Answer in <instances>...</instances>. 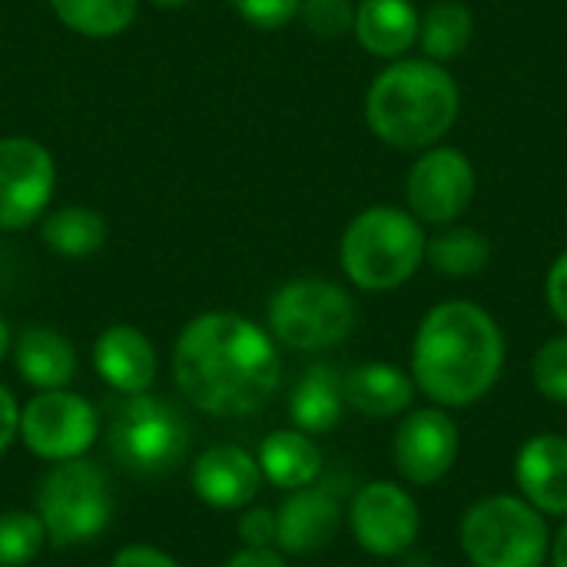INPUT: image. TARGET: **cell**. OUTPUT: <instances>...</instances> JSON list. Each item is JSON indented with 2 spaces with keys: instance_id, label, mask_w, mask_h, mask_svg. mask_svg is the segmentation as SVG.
I'll use <instances>...</instances> for the list:
<instances>
[{
  "instance_id": "obj_1",
  "label": "cell",
  "mask_w": 567,
  "mask_h": 567,
  "mask_svg": "<svg viewBox=\"0 0 567 567\" xmlns=\"http://www.w3.org/2000/svg\"><path fill=\"white\" fill-rule=\"evenodd\" d=\"M173 379L179 395L206 415H252L282 382L279 342L239 312H203L173 346Z\"/></svg>"
},
{
  "instance_id": "obj_2",
  "label": "cell",
  "mask_w": 567,
  "mask_h": 567,
  "mask_svg": "<svg viewBox=\"0 0 567 567\" xmlns=\"http://www.w3.org/2000/svg\"><path fill=\"white\" fill-rule=\"evenodd\" d=\"M508 359L498 319L472 299L432 306L412 339L415 389L449 412L478 405L502 379Z\"/></svg>"
},
{
  "instance_id": "obj_3",
  "label": "cell",
  "mask_w": 567,
  "mask_h": 567,
  "mask_svg": "<svg viewBox=\"0 0 567 567\" xmlns=\"http://www.w3.org/2000/svg\"><path fill=\"white\" fill-rule=\"evenodd\" d=\"M462 93L445 63L389 60L365 93V123L392 150H429L458 120Z\"/></svg>"
},
{
  "instance_id": "obj_4",
  "label": "cell",
  "mask_w": 567,
  "mask_h": 567,
  "mask_svg": "<svg viewBox=\"0 0 567 567\" xmlns=\"http://www.w3.org/2000/svg\"><path fill=\"white\" fill-rule=\"evenodd\" d=\"M425 229L402 206H369L342 233L339 262L362 292H392L425 262Z\"/></svg>"
},
{
  "instance_id": "obj_5",
  "label": "cell",
  "mask_w": 567,
  "mask_h": 567,
  "mask_svg": "<svg viewBox=\"0 0 567 567\" xmlns=\"http://www.w3.org/2000/svg\"><path fill=\"white\" fill-rule=\"evenodd\" d=\"M458 548L472 567H545L551 551L548 518L522 495H485L458 522Z\"/></svg>"
},
{
  "instance_id": "obj_6",
  "label": "cell",
  "mask_w": 567,
  "mask_h": 567,
  "mask_svg": "<svg viewBox=\"0 0 567 567\" xmlns=\"http://www.w3.org/2000/svg\"><path fill=\"white\" fill-rule=\"evenodd\" d=\"M33 512L53 548H80L96 542L113 522V495L106 472L90 458L56 462L40 478Z\"/></svg>"
},
{
  "instance_id": "obj_7",
  "label": "cell",
  "mask_w": 567,
  "mask_h": 567,
  "mask_svg": "<svg viewBox=\"0 0 567 567\" xmlns=\"http://www.w3.org/2000/svg\"><path fill=\"white\" fill-rule=\"evenodd\" d=\"M355 299L329 279H292L269 299V336L292 352H326L355 329Z\"/></svg>"
},
{
  "instance_id": "obj_8",
  "label": "cell",
  "mask_w": 567,
  "mask_h": 567,
  "mask_svg": "<svg viewBox=\"0 0 567 567\" xmlns=\"http://www.w3.org/2000/svg\"><path fill=\"white\" fill-rule=\"evenodd\" d=\"M110 452L136 475H166L189 452V422L183 412L150 392L130 395L110 419Z\"/></svg>"
},
{
  "instance_id": "obj_9",
  "label": "cell",
  "mask_w": 567,
  "mask_h": 567,
  "mask_svg": "<svg viewBox=\"0 0 567 567\" xmlns=\"http://www.w3.org/2000/svg\"><path fill=\"white\" fill-rule=\"evenodd\" d=\"M100 412L90 399L70 389L37 392L27 405H20V432L17 439L43 462H73L86 458V452L100 439Z\"/></svg>"
},
{
  "instance_id": "obj_10",
  "label": "cell",
  "mask_w": 567,
  "mask_h": 567,
  "mask_svg": "<svg viewBox=\"0 0 567 567\" xmlns=\"http://www.w3.org/2000/svg\"><path fill=\"white\" fill-rule=\"evenodd\" d=\"M346 525L365 555L392 561L415 548L422 535V512L405 482L375 478L349 498Z\"/></svg>"
},
{
  "instance_id": "obj_11",
  "label": "cell",
  "mask_w": 567,
  "mask_h": 567,
  "mask_svg": "<svg viewBox=\"0 0 567 567\" xmlns=\"http://www.w3.org/2000/svg\"><path fill=\"white\" fill-rule=\"evenodd\" d=\"M462 455V429L442 405L409 409L392 439V462L405 485L432 488L452 475Z\"/></svg>"
},
{
  "instance_id": "obj_12",
  "label": "cell",
  "mask_w": 567,
  "mask_h": 567,
  "mask_svg": "<svg viewBox=\"0 0 567 567\" xmlns=\"http://www.w3.org/2000/svg\"><path fill=\"white\" fill-rule=\"evenodd\" d=\"M475 166L455 146H429L412 163L405 179V203L409 213L425 226H452L475 199Z\"/></svg>"
},
{
  "instance_id": "obj_13",
  "label": "cell",
  "mask_w": 567,
  "mask_h": 567,
  "mask_svg": "<svg viewBox=\"0 0 567 567\" xmlns=\"http://www.w3.org/2000/svg\"><path fill=\"white\" fill-rule=\"evenodd\" d=\"M56 186L50 150L30 136L0 140V233H17L37 223Z\"/></svg>"
},
{
  "instance_id": "obj_14",
  "label": "cell",
  "mask_w": 567,
  "mask_h": 567,
  "mask_svg": "<svg viewBox=\"0 0 567 567\" xmlns=\"http://www.w3.org/2000/svg\"><path fill=\"white\" fill-rule=\"evenodd\" d=\"M346 522L342 498L329 485H306L289 492L286 502L276 508V548L282 555H316L329 548Z\"/></svg>"
},
{
  "instance_id": "obj_15",
  "label": "cell",
  "mask_w": 567,
  "mask_h": 567,
  "mask_svg": "<svg viewBox=\"0 0 567 567\" xmlns=\"http://www.w3.org/2000/svg\"><path fill=\"white\" fill-rule=\"evenodd\" d=\"M262 482L266 478L259 472L256 455L246 452L243 445H213L189 468L193 495L216 512L249 508L256 502Z\"/></svg>"
},
{
  "instance_id": "obj_16",
  "label": "cell",
  "mask_w": 567,
  "mask_h": 567,
  "mask_svg": "<svg viewBox=\"0 0 567 567\" xmlns=\"http://www.w3.org/2000/svg\"><path fill=\"white\" fill-rule=\"evenodd\" d=\"M518 495L545 518H567V435L538 432L515 455Z\"/></svg>"
},
{
  "instance_id": "obj_17",
  "label": "cell",
  "mask_w": 567,
  "mask_h": 567,
  "mask_svg": "<svg viewBox=\"0 0 567 567\" xmlns=\"http://www.w3.org/2000/svg\"><path fill=\"white\" fill-rule=\"evenodd\" d=\"M96 375L123 399L143 395L159 375V355L146 332L136 326H110L93 342Z\"/></svg>"
},
{
  "instance_id": "obj_18",
  "label": "cell",
  "mask_w": 567,
  "mask_h": 567,
  "mask_svg": "<svg viewBox=\"0 0 567 567\" xmlns=\"http://www.w3.org/2000/svg\"><path fill=\"white\" fill-rule=\"evenodd\" d=\"M342 392L346 405L365 419L385 422V419H402L419 389L412 382V372L392 365V362H362L352 372L342 375Z\"/></svg>"
},
{
  "instance_id": "obj_19",
  "label": "cell",
  "mask_w": 567,
  "mask_h": 567,
  "mask_svg": "<svg viewBox=\"0 0 567 567\" xmlns=\"http://www.w3.org/2000/svg\"><path fill=\"white\" fill-rule=\"evenodd\" d=\"M13 365L33 392L70 389L76 375V349L63 332L50 326H30L13 339Z\"/></svg>"
},
{
  "instance_id": "obj_20",
  "label": "cell",
  "mask_w": 567,
  "mask_h": 567,
  "mask_svg": "<svg viewBox=\"0 0 567 567\" xmlns=\"http://www.w3.org/2000/svg\"><path fill=\"white\" fill-rule=\"evenodd\" d=\"M422 13L412 0H362L355 7V40L379 60H402L419 43Z\"/></svg>"
},
{
  "instance_id": "obj_21",
  "label": "cell",
  "mask_w": 567,
  "mask_h": 567,
  "mask_svg": "<svg viewBox=\"0 0 567 567\" xmlns=\"http://www.w3.org/2000/svg\"><path fill=\"white\" fill-rule=\"evenodd\" d=\"M262 478L279 492H299L316 485L322 475V449L312 435L299 429H276L259 442L256 452Z\"/></svg>"
},
{
  "instance_id": "obj_22",
  "label": "cell",
  "mask_w": 567,
  "mask_h": 567,
  "mask_svg": "<svg viewBox=\"0 0 567 567\" xmlns=\"http://www.w3.org/2000/svg\"><path fill=\"white\" fill-rule=\"evenodd\" d=\"M346 392H342V375L326 365V362H316L309 365L292 395H289V419H292V429L306 432V435H329L332 429H339L342 415H346Z\"/></svg>"
},
{
  "instance_id": "obj_23",
  "label": "cell",
  "mask_w": 567,
  "mask_h": 567,
  "mask_svg": "<svg viewBox=\"0 0 567 567\" xmlns=\"http://www.w3.org/2000/svg\"><path fill=\"white\" fill-rule=\"evenodd\" d=\"M425 262L449 279L478 276L492 262V239L475 226H442L425 243Z\"/></svg>"
},
{
  "instance_id": "obj_24",
  "label": "cell",
  "mask_w": 567,
  "mask_h": 567,
  "mask_svg": "<svg viewBox=\"0 0 567 567\" xmlns=\"http://www.w3.org/2000/svg\"><path fill=\"white\" fill-rule=\"evenodd\" d=\"M475 37V17L458 0H439L422 13L419 23V47L435 63L458 60Z\"/></svg>"
},
{
  "instance_id": "obj_25",
  "label": "cell",
  "mask_w": 567,
  "mask_h": 567,
  "mask_svg": "<svg viewBox=\"0 0 567 567\" xmlns=\"http://www.w3.org/2000/svg\"><path fill=\"white\" fill-rule=\"evenodd\" d=\"M47 249L66 259H86L106 243V219L90 206H63L43 219Z\"/></svg>"
},
{
  "instance_id": "obj_26",
  "label": "cell",
  "mask_w": 567,
  "mask_h": 567,
  "mask_svg": "<svg viewBox=\"0 0 567 567\" xmlns=\"http://www.w3.org/2000/svg\"><path fill=\"white\" fill-rule=\"evenodd\" d=\"M140 0H50V10L80 37L106 40L123 33L136 20Z\"/></svg>"
},
{
  "instance_id": "obj_27",
  "label": "cell",
  "mask_w": 567,
  "mask_h": 567,
  "mask_svg": "<svg viewBox=\"0 0 567 567\" xmlns=\"http://www.w3.org/2000/svg\"><path fill=\"white\" fill-rule=\"evenodd\" d=\"M47 545V528L37 512H0V567H27Z\"/></svg>"
},
{
  "instance_id": "obj_28",
  "label": "cell",
  "mask_w": 567,
  "mask_h": 567,
  "mask_svg": "<svg viewBox=\"0 0 567 567\" xmlns=\"http://www.w3.org/2000/svg\"><path fill=\"white\" fill-rule=\"evenodd\" d=\"M535 392L555 405H567V332L548 339L532 359Z\"/></svg>"
},
{
  "instance_id": "obj_29",
  "label": "cell",
  "mask_w": 567,
  "mask_h": 567,
  "mask_svg": "<svg viewBox=\"0 0 567 567\" xmlns=\"http://www.w3.org/2000/svg\"><path fill=\"white\" fill-rule=\"evenodd\" d=\"M299 20L319 40H339V37L352 33L355 7H352V0H302Z\"/></svg>"
},
{
  "instance_id": "obj_30",
  "label": "cell",
  "mask_w": 567,
  "mask_h": 567,
  "mask_svg": "<svg viewBox=\"0 0 567 567\" xmlns=\"http://www.w3.org/2000/svg\"><path fill=\"white\" fill-rule=\"evenodd\" d=\"M229 3L246 23H252L259 30H279L299 17L302 0H229Z\"/></svg>"
},
{
  "instance_id": "obj_31",
  "label": "cell",
  "mask_w": 567,
  "mask_h": 567,
  "mask_svg": "<svg viewBox=\"0 0 567 567\" xmlns=\"http://www.w3.org/2000/svg\"><path fill=\"white\" fill-rule=\"evenodd\" d=\"M239 538L246 548H276V512L272 508H243Z\"/></svg>"
},
{
  "instance_id": "obj_32",
  "label": "cell",
  "mask_w": 567,
  "mask_h": 567,
  "mask_svg": "<svg viewBox=\"0 0 567 567\" xmlns=\"http://www.w3.org/2000/svg\"><path fill=\"white\" fill-rule=\"evenodd\" d=\"M110 567H183L169 551L156 548V545H146V542H136V545H126L113 555Z\"/></svg>"
},
{
  "instance_id": "obj_33",
  "label": "cell",
  "mask_w": 567,
  "mask_h": 567,
  "mask_svg": "<svg viewBox=\"0 0 567 567\" xmlns=\"http://www.w3.org/2000/svg\"><path fill=\"white\" fill-rule=\"evenodd\" d=\"M545 302H548L551 316L567 329V249L551 262V269L545 276Z\"/></svg>"
},
{
  "instance_id": "obj_34",
  "label": "cell",
  "mask_w": 567,
  "mask_h": 567,
  "mask_svg": "<svg viewBox=\"0 0 567 567\" xmlns=\"http://www.w3.org/2000/svg\"><path fill=\"white\" fill-rule=\"evenodd\" d=\"M20 432V402L7 385H0V455L17 442Z\"/></svg>"
},
{
  "instance_id": "obj_35",
  "label": "cell",
  "mask_w": 567,
  "mask_h": 567,
  "mask_svg": "<svg viewBox=\"0 0 567 567\" xmlns=\"http://www.w3.org/2000/svg\"><path fill=\"white\" fill-rule=\"evenodd\" d=\"M223 567H289L279 548H243Z\"/></svg>"
},
{
  "instance_id": "obj_36",
  "label": "cell",
  "mask_w": 567,
  "mask_h": 567,
  "mask_svg": "<svg viewBox=\"0 0 567 567\" xmlns=\"http://www.w3.org/2000/svg\"><path fill=\"white\" fill-rule=\"evenodd\" d=\"M548 565L567 567V518H561V528L551 535V551H548Z\"/></svg>"
},
{
  "instance_id": "obj_37",
  "label": "cell",
  "mask_w": 567,
  "mask_h": 567,
  "mask_svg": "<svg viewBox=\"0 0 567 567\" xmlns=\"http://www.w3.org/2000/svg\"><path fill=\"white\" fill-rule=\"evenodd\" d=\"M10 346H13V342H10V326H7V319L0 316V362H3V355L10 352Z\"/></svg>"
},
{
  "instance_id": "obj_38",
  "label": "cell",
  "mask_w": 567,
  "mask_h": 567,
  "mask_svg": "<svg viewBox=\"0 0 567 567\" xmlns=\"http://www.w3.org/2000/svg\"><path fill=\"white\" fill-rule=\"evenodd\" d=\"M153 7H159V10H176V7H186L189 0H150Z\"/></svg>"
}]
</instances>
